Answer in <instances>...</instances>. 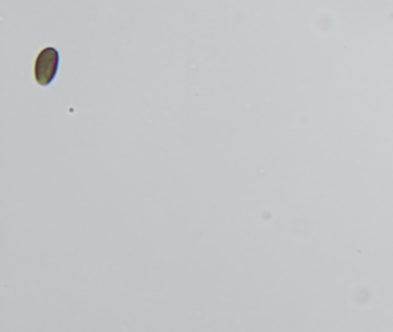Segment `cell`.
Here are the masks:
<instances>
[{"instance_id":"cell-1","label":"cell","mask_w":393,"mask_h":332,"mask_svg":"<svg viewBox=\"0 0 393 332\" xmlns=\"http://www.w3.org/2000/svg\"><path fill=\"white\" fill-rule=\"evenodd\" d=\"M59 65V53L54 47H47L38 55L35 64V78L41 86L52 82Z\"/></svg>"}]
</instances>
